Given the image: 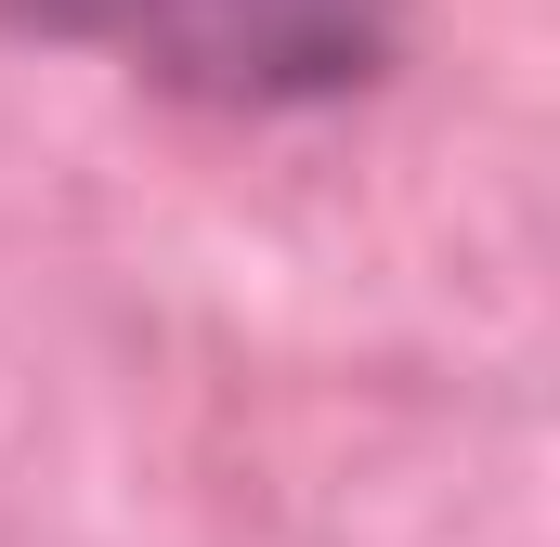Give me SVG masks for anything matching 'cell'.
Returning <instances> with one entry per match:
<instances>
[{"instance_id": "1", "label": "cell", "mask_w": 560, "mask_h": 547, "mask_svg": "<svg viewBox=\"0 0 560 547\" xmlns=\"http://www.w3.org/2000/svg\"><path fill=\"white\" fill-rule=\"evenodd\" d=\"M0 26L105 53L118 79L196 118H326L405 66L418 0H0Z\"/></svg>"}]
</instances>
